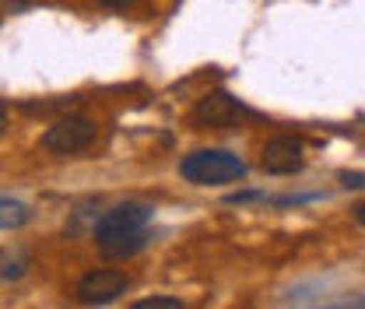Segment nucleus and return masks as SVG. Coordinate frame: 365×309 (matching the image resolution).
Segmentation results:
<instances>
[{
	"instance_id": "nucleus-1",
	"label": "nucleus",
	"mask_w": 365,
	"mask_h": 309,
	"mask_svg": "<svg viewBox=\"0 0 365 309\" xmlns=\"http://www.w3.org/2000/svg\"><path fill=\"white\" fill-rule=\"evenodd\" d=\"M148 221H151V208L148 204H116L109 208L102 218L95 221V243L102 250V257L109 260H127L148 246Z\"/></svg>"
},
{
	"instance_id": "nucleus-2",
	"label": "nucleus",
	"mask_w": 365,
	"mask_h": 309,
	"mask_svg": "<svg viewBox=\"0 0 365 309\" xmlns=\"http://www.w3.org/2000/svg\"><path fill=\"white\" fill-rule=\"evenodd\" d=\"M180 176L193 186H222L246 176V162L225 148H200L180 162Z\"/></svg>"
},
{
	"instance_id": "nucleus-3",
	"label": "nucleus",
	"mask_w": 365,
	"mask_h": 309,
	"mask_svg": "<svg viewBox=\"0 0 365 309\" xmlns=\"http://www.w3.org/2000/svg\"><path fill=\"white\" fill-rule=\"evenodd\" d=\"M246 116H253V109L242 106V102H239L235 95H228V91L204 95V98L193 106V113H190V120H193L197 127H204V131H225V127H235V123L246 120Z\"/></svg>"
},
{
	"instance_id": "nucleus-4",
	"label": "nucleus",
	"mask_w": 365,
	"mask_h": 309,
	"mask_svg": "<svg viewBox=\"0 0 365 309\" xmlns=\"http://www.w3.org/2000/svg\"><path fill=\"white\" fill-rule=\"evenodd\" d=\"M95 141V123L88 116H60L43 133V148L53 155H78Z\"/></svg>"
},
{
	"instance_id": "nucleus-5",
	"label": "nucleus",
	"mask_w": 365,
	"mask_h": 309,
	"mask_svg": "<svg viewBox=\"0 0 365 309\" xmlns=\"http://www.w3.org/2000/svg\"><path fill=\"white\" fill-rule=\"evenodd\" d=\"M127 285H130V278H127L123 270L98 267V270H88V274L78 281L74 295H78V303H85V306H106V303L120 299V295L127 292Z\"/></svg>"
},
{
	"instance_id": "nucleus-6",
	"label": "nucleus",
	"mask_w": 365,
	"mask_h": 309,
	"mask_svg": "<svg viewBox=\"0 0 365 309\" xmlns=\"http://www.w3.org/2000/svg\"><path fill=\"white\" fill-rule=\"evenodd\" d=\"M260 166L271 176H295L306 166V148H302L299 137H288V133L284 137H274L260 151Z\"/></svg>"
},
{
	"instance_id": "nucleus-7",
	"label": "nucleus",
	"mask_w": 365,
	"mask_h": 309,
	"mask_svg": "<svg viewBox=\"0 0 365 309\" xmlns=\"http://www.w3.org/2000/svg\"><path fill=\"white\" fill-rule=\"evenodd\" d=\"M29 208L21 204V201H14V197H0V228L7 232V228H21L25 221H29Z\"/></svg>"
},
{
	"instance_id": "nucleus-8",
	"label": "nucleus",
	"mask_w": 365,
	"mask_h": 309,
	"mask_svg": "<svg viewBox=\"0 0 365 309\" xmlns=\"http://www.w3.org/2000/svg\"><path fill=\"white\" fill-rule=\"evenodd\" d=\"M25 270H29V257H25V253H18L14 260L7 257V260L0 264V278H4V281H14V278H21Z\"/></svg>"
},
{
	"instance_id": "nucleus-9",
	"label": "nucleus",
	"mask_w": 365,
	"mask_h": 309,
	"mask_svg": "<svg viewBox=\"0 0 365 309\" xmlns=\"http://www.w3.org/2000/svg\"><path fill=\"white\" fill-rule=\"evenodd\" d=\"M130 309H186L182 299H173V295H151V299H140Z\"/></svg>"
},
{
	"instance_id": "nucleus-10",
	"label": "nucleus",
	"mask_w": 365,
	"mask_h": 309,
	"mask_svg": "<svg viewBox=\"0 0 365 309\" xmlns=\"http://www.w3.org/2000/svg\"><path fill=\"white\" fill-rule=\"evenodd\" d=\"M341 186L344 190H365V173H341Z\"/></svg>"
},
{
	"instance_id": "nucleus-11",
	"label": "nucleus",
	"mask_w": 365,
	"mask_h": 309,
	"mask_svg": "<svg viewBox=\"0 0 365 309\" xmlns=\"http://www.w3.org/2000/svg\"><path fill=\"white\" fill-rule=\"evenodd\" d=\"M36 0H4V7L7 11H25V7H32Z\"/></svg>"
},
{
	"instance_id": "nucleus-12",
	"label": "nucleus",
	"mask_w": 365,
	"mask_h": 309,
	"mask_svg": "<svg viewBox=\"0 0 365 309\" xmlns=\"http://www.w3.org/2000/svg\"><path fill=\"white\" fill-rule=\"evenodd\" d=\"M98 4H106V7H113V11H120V7H130L134 0H98Z\"/></svg>"
},
{
	"instance_id": "nucleus-13",
	"label": "nucleus",
	"mask_w": 365,
	"mask_h": 309,
	"mask_svg": "<svg viewBox=\"0 0 365 309\" xmlns=\"http://www.w3.org/2000/svg\"><path fill=\"white\" fill-rule=\"evenodd\" d=\"M4 131H7V106L0 102V137H4Z\"/></svg>"
},
{
	"instance_id": "nucleus-14",
	"label": "nucleus",
	"mask_w": 365,
	"mask_h": 309,
	"mask_svg": "<svg viewBox=\"0 0 365 309\" xmlns=\"http://www.w3.org/2000/svg\"><path fill=\"white\" fill-rule=\"evenodd\" d=\"M355 221H359V225H365V204H359V208H355Z\"/></svg>"
}]
</instances>
